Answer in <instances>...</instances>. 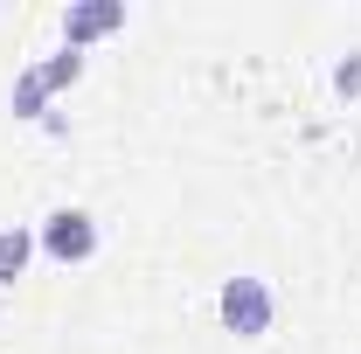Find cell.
Instances as JSON below:
<instances>
[{
	"mask_svg": "<svg viewBox=\"0 0 361 354\" xmlns=\"http://www.w3.org/2000/svg\"><path fill=\"white\" fill-rule=\"evenodd\" d=\"M216 319H223V334H236V341H264L271 326H278V292H271V278H257V271L223 278Z\"/></svg>",
	"mask_w": 361,
	"mask_h": 354,
	"instance_id": "cell-1",
	"label": "cell"
},
{
	"mask_svg": "<svg viewBox=\"0 0 361 354\" xmlns=\"http://www.w3.org/2000/svg\"><path fill=\"white\" fill-rule=\"evenodd\" d=\"M35 250H42L49 264H90L97 257V216L90 209H77V202H63V209H49L42 222H35Z\"/></svg>",
	"mask_w": 361,
	"mask_h": 354,
	"instance_id": "cell-2",
	"label": "cell"
},
{
	"mask_svg": "<svg viewBox=\"0 0 361 354\" xmlns=\"http://www.w3.org/2000/svg\"><path fill=\"white\" fill-rule=\"evenodd\" d=\"M118 28H126V0H70L63 7V49H77V56Z\"/></svg>",
	"mask_w": 361,
	"mask_h": 354,
	"instance_id": "cell-3",
	"label": "cell"
},
{
	"mask_svg": "<svg viewBox=\"0 0 361 354\" xmlns=\"http://www.w3.org/2000/svg\"><path fill=\"white\" fill-rule=\"evenodd\" d=\"M28 264H35V222H7V229H0V292Z\"/></svg>",
	"mask_w": 361,
	"mask_h": 354,
	"instance_id": "cell-4",
	"label": "cell"
},
{
	"mask_svg": "<svg viewBox=\"0 0 361 354\" xmlns=\"http://www.w3.org/2000/svg\"><path fill=\"white\" fill-rule=\"evenodd\" d=\"M35 77H42V90L56 97V90H70L77 77H84V56H77V49H56V56H42V63H35Z\"/></svg>",
	"mask_w": 361,
	"mask_h": 354,
	"instance_id": "cell-5",
	"label": "cell"
},
{
	"mask_svg": "<svg viewBox=\"0 0 361 354\" xmlns=\"http://www.w3.org/2000/svg\"><path fill=\"white\" fill-rule=\"evenodd\" d=\"M7 104H14V118H42L49 126V90H42V77H35V63L14 77V97H7Z\"/></svg>",
	"mask_w": 361,
	"mask_h": 354,
	"instance_id": "cell-6",
	"label": "cell"
},
{
	"mask_svg": "<svg viewBox=\"0 0 361 354\" xmlns=\"http://www.w3.org/2000/svg\"><path fill=\"white\" fill-rule=\"evenodd\" d=\"M334 90H341L348 104H355V97H361V49H348V56L334 63Z\"/></svg>",
	"mask_w": 361,
	"mask_h": 354,
	"instance_id": "cell-7",
	"label": "cell"
}]
</instances>
